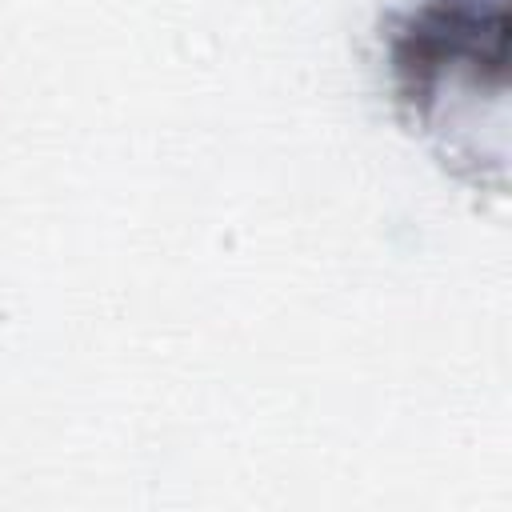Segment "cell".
<instances>
[{"label":"cell","mask_w":512,"mask_h":512,"mask_svg":"<svg viewBox=\"0 0 512 512\" xmlns=\"http://www.w3.org/2000/svg\"><path fill=\"white\" fill-rule=\"evenodd\" d=\"M508 64V12L504 0H428L392 36V68L408 100L468 76L472 84H504Z\"/></svg>","instance_id":"6da1fadb"}]
</instances>
